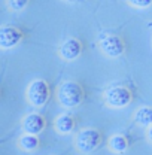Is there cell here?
<instances>
[{
    "label": "cell",
    "instance_id": "obj_1",
    "mask_svg": "<svg viewBox=\"0 0 152 155\" xmlns=\"http://www.w3.org/2000/svg\"><path fill=\"white\" fill-rule=\"evenodd\" d=\"M58 101L64 107H76L84 100V90L75 81H66L58 87Z\"/></svg>",
    "mask_w": 152,
    "mask_h": 155
},
{
    "label": "cell",
    "instance_id": "obj_2",
    "mask_svg": "<svg viewBox=\"0 0 152 155\" xmlns=\"http://www.w3.org/2000/svg\"><path fill=\"white\" fill-rule=\"evenodd\" d=\"M100 143H101V134L94 128L81 130L76 136V148L84 154H90L95 151Z\"/></svg>",
    "mask_w": 152,
    "mask_h": 155
},
{
    "label": "cell",
    "instance_id": "obj_3",
    "mask_svg": "<svg viewBox=\"0 0 152 155\" xmlns=\"http://www.w3.org/2000/svg\"><path fill=\"white\" fill-rule=\"evenodd\" d=\"M104 101L111 107H125L131 101V93L125 87H111L104 91Z\"/></svg>",
    "mask_w": 152,
    "mask_h": 155
},
{
    "label": "cell",
    "instance_id": "obj_4",
    "mask_svg": "<svg viewBox=\"0 0 152 155\" xmlns=\"http://www.w3.org/2000/svg\"><path fill=\"white\" fill-rule=\"evenodd\" d=\"M27 98L33 106H43L49 98V87L43 79L33 81L27 88Z\"/></svg>",
    "mask_w": 152,
    "mask_h": 155
},
{
    "label": "cell",
    "instance_id": "obj_5",
    "mask_svg": "<svg viewBox=\"0 0 152 155\" xmlns=\"http://www.w3.org/2000/svg\"><path fill=\"white\" fill-rule=\"evenodd\" d=\"M98 46L107 57H114V58L119 57L124 52V49H125L124 42L118 36H115V35H103V36H100Z\"/></svg>",
    "mask_w": 152,
    "mask_h": 155
},
{
    "label": "cell",
    "instance_id": "obj_6",
    "mask_svg": "<svg viewBox=\"0 0 152 155\" xmlns=\"http://www.w3.org/2000/svg\"><path fill=\"white\" fill-rule=\"evenodd\" d=\"M22 40V33L17 27L3 25L0 27V48L2 49H11L17 46Z\"/></svg>",
    "mask_w": 152,
    "mask_h": 155
},
{
    "label": "cell",
    "instance_id": "obj_7",
    "mask_svg": "<svg viewBox=\"0 0 152 155\" xmlns=\"http://www.w3.org/2000/svg\"><path fill=\"white\" fill-rule=\"evenodd\" d=\"M45 128V118L39 114H28L22 119V130L25 134L38 136Z\"/></svg>",
    "mask_w": 152,
    "mask_h": 155
},
{
    "label": "cell",
    "instance_id": "obj_8",
    "mask_svg": "<svg viewBox=\"0 0 152 155\" xmlns=\"http://www.w3.org/2000/svg\"><path fill=\"white\" fill-rule=\"evenodd\" d=\"M81 51H82V45L78 39H67L60 45V55L64 60H69V61L76 60L81 55Z\"/></svg>",
    "mask_w": 152,
    "mask_h": 155
},
{
    "label": "cell",
    "instance_id": "obj_9",
    "mask_svg": "<svg viewBox=\"0 0 152 155\" xmlns=\"http://www.w3.org/2000/svg\"><path fill=\"white\" fill-rule=\"evenodd\" d=\"M55 128L61 134H69L75 128V121L70 115H60L55 119Z\"/></svg>",
    "mask_w": 152,
    "mask_h": 155
},
{
    "label": "cell",
    "instance_id": "obj_10",
    "mask_svg": "<svg viewBox=\"0 0 152 155\" xmlns=\"http://www.w3.org/2000/svg\"><path fill=\"white\" fill-rule=\"evenodd\" d=\"M109 148L116 152V154H121V152H125L127 148H128V142L124 136L121 134H116V136H112L111 140H109Z\"/></svg>",
    "mask_w": 152,
    "mask_h": 155
},
{
    "label": "cell",
    "instance_id": "obj_11",
    "mask_svg": "<svg viewBox=\"0 0 152 155\" xmlns=\"http://www.w3.org/2000/svg\"><path fill=\"white\" fill-rule=\"evenodd\" d=\"M134 121L140 125H145V127H149L152 124V110L151 107H140L136 115H134Z\"/></svg>",
    "mask_w": 152,
    "mask_h": 155
},
{
    "label": "cell",
    "instance_id": "obj_12",
    "mask_svg": "<svg viewBox=\"0 0 152 155\" xmlns=\"http://www.w3.org/2000/svg\"><path fill=\"white\" fill-rule=\"evenodd\" d=\"M19 146L24 151H35L39 146V139L36 136L24 134V136H21V139H19Z\"/></svg>",
    "mask_w": 152,
    "mask_h": 155
},
{
    "label": "cell",
    "instance_id": "obj_13",
    "mask_svg": "<svg viewBox=\"0 0 152 155\" xmlns=\"http://www.w3.org/2000/svg\"><path fill=\"white\" fill-rule=\"evenodd\" d=\"M28 0H8V6L12 11H22L27 6Z\"/></svg>",
    "mask_w": 152,
    "mask_h": 155
},
{
    "label": "cell",
    "instance_id": "obj_14",
    "mask_svg": "<svg viewBox=\"0 0 152 155\" xmlns=\"http://www.w3.org/2000/svg\"><path fill=\"white\" fill-rule=\"evenodd\" d=\"M130 5L134 6V8H140V9H145L148 6H151L152 0H128Z\"/></svg>",
    "mask_w": 152,
    "mask_h": 155
}]
</instances>
